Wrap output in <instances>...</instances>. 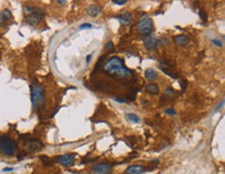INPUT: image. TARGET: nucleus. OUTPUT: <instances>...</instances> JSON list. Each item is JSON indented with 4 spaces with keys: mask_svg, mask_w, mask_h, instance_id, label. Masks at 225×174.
I'll return each instance as SVG.
<instances>
[{
    "mask_svg": "<svg viewBox=\"0 0 225 174\" xmlns=\"http://www.w3.org/2000/svg\"><path fill=\"white\" fill-rule=\"evenodd\" d=\"M104 71L112 77L117 79H127L133 77L134 75L132 71L125 67L122 59L118 57H112L107 60L104 65Z\"/></svg>",
    "mask_w": 225,
    "mask_h": 174,
    "instance_id": "1",
    "label": "nucleus"
},
{
    "mask_svg": "<svg viewBox=\"0 0 225 174\" xmlns=\"http://www.w3.org/2000/svg\"><path fill=\"white\" fill-rule=\"evenodd\" d=\"M25 14H26V22L29 25H38L41 22V20L44 18L45 13L43 9H38V7H32V6H27L24 9Z\"/></svg>",
    "mask_w": 225,
    "mask_h": 174,
    "instance_id": "2",
    "label": "nucleus"
},
{
    "mask_svg": "<svg viewBox=\"0 0 225 174\" xmlns=\"http://www.w3.org/2000/svg\"><path fill=\"white\" fill-rule=\"evenodd\" d=\"M31 101L34 107H40L45 101L44 89L40 83L34 82L31 85Z\"/></svg>",
    "mask_w": 225,
    "mask_h": 174,
    "instance_id": "3",
    "label": "nucleus"
},
{
    "mask_svg": "<svg viewBox=\"0 0 225 174\" xmlns=\"http://www.w3.org/2000/svg\"><path fill=\"white\" fill-rule=\"evenodd\" d=\"M17 151V144L6 136H0V152L6 155H13Z\"/></svg>",
    "mask_w": 225,
    "mask_h": 174,
    "instance_id": "4",
    "label": "nucleus"
},
{
    "mask_svg": "<svg viewBox=\"0 0 225 174\" xmlns=\"http://www.w3.org/2000/svg\"><path fill=\"white\" fill-rule=\"evenodd\" d=\"M137 28H138V31L141 33V34H150L151 31H153V21L150 18V16L148 15H142L141 16V18L139 19V22H138L137 24Z\"/></svg>",
    "mask_w": 225,
    "mask_h": 174,
    "instance_id": "5",
    "label": "nucleus"
},
{
    "mask_svg": "<svg viewBox=\"0 0 225 174\" xmlns=\"http://www.w3.org/2000/svg\"><path fill=\"white\" fill-rule=\"evenodd\" d=\"M75 158H76L75 154H65L57 157L55 161L57 163H59L60 165L64 166V167H71V166L74 165Z\"/></svg>",
    "mask_w": 225,
    "mask_h": 174,
    "instance_id": "6",
    "label": "nucleus"
},
{
    "mask_svg": "<svg viewBox=\"0 0 225 174\" xmlns=\"http://www.w3.org/2000/svg\"><path fill=\"white\" fill-rule=\"evenodd\" d=\"M93 169L98 174H109L112 170V166L109 163H98L93 165Z\"/></svg>",
    "mask_w": 225,
    "mask_h": 174,
    "instance_id": "7",
    "label": "nucleus"
},
{
    "mask_svg": "<svg viewBox=\"0 0 225 174\" xmlns=\"http://www.w3.org/2000/svg\"><path fill=\"white\" fill-rule=\"evenodd\" d=\"M25 147L29 151H38L44 147V145L42 142H40L36 139H30V140L25 142Z\"/></svg>",
    "mask_w": 225,
    "mask_h": 174,
    "instance_id": "8",
    "label": "nucleus"
},
{
    "mask_svg": "<svg viewBox=\"0 0 225 174\" xmlns=\"http://www.w3.org/2000/svg\"><path fill=\"white\" fill-rule=\"evenodd\" d=\"M143 43H144L145 48L147 50H154L157 48V45H158V39H157L155 36L151 35V36H146L143 39Z\"/></svg>",
    "mask_w": 225,
    "mask_h": 174,
    "instance_id": "9",
    "label": "nucleus"
},
{
    "mask_svg": "<svg viewBox=\"0 0 225 174\" xmlns=\"http://www.w3.org/2000/svg\"><path fill=\"white\" fill-rule=\"evenodd\" d=\"M145 171V168L141 165H132L129 166L125 170V174H142Z\"/></svg>",
    "mask_w": 225,
    "mask_h": 174,
    "instance_id": "10",
    "label": "nucleus"
},
{
    "mask_svg": "<svg viewBox=\"0 0 225 174\" xmlns=\"http://www.w3.org/2000/svg\"><path fill=\"white\" fill-rule=\"evenodd\" d=\"M101 12H102L101 7L96 4H91L87 7V14L90 17H98L101 14Z\"/></svg>",
    "mask_w": 225,
    "mask_h": 174,
    "instance_id": "11",
    "label": "nucleus"
},
{
    "mask_svg": "<svg viewBox=\"0 0 225 174\" xmlns=\"http://www.w3.org/2000/svg\"><path fill=\"white\" fill-rule=\"evenodd\" d=\"M117 20L120 22V24L122 25H129L132 22V15L128 14V13H124V14L119 15L117 17Z\"/></svg>",
    "mask_w": 225,
    "mask_h": 174,
    "instance_id": "12",
    "label": "nucleus"
},
{
    "mask_svg": "<svg viewBox=\"0 0 225 174\" xmlns=\"http://www.w3.org/2000/svg\"><path fill=\"white\" fill-rule=\"evenodd\" d=\"M174 42H175V44L180 45V46H186V45L188 44V42H189V38H188L186 35L180 34V35L174 36Z\"/></svg>",
    "mask_w": 225,
    "mask_h": 174,
    "instance_id": "13",
    "label": "nucleus"
},
{
    "mask_svg": "<svg viewBox=\"0 0 225 174\" xmlns=\"http://www.w3.org/2000/svg\"><path fill=\"white\" fill-rule=\"evenodd\" d=\"M145 78L148 81H154L157 78V72L153 68H147L145 71Z\"/></svg>",
    "mask_w": 225,
    "mask_h": 174,
    "instance_id": "14",
    "label": "nucleus"
},
{
    "mask_svg": "<svg viewBox=\"0 0 225 174\" xmlns=\"http://www.w3.org/2000/svg\"><path fill=\"white\" fill-rule=\"evenodd\" d=\"M146 92H148V93H151V94H157L159 92L158 85L155 83H151L150 85H147V87H146Z\"/></svg>",
    "mask_w": 225,
    "mask_h": 174,
    "instance_id": "15",
    "label": "nucleus"
},
{
    "mask_svg": "<svg viewBox=\"0 0 225 174\" xmlns=\"http://www.w3.org/2000/svg\"><path fill=\"white\" fill-rule=\"evenodd\" d=\"M10 12L9 9H4L2 10L1 13H0V21H2V22H5V21H7L10 18Z\"/></svg>",
    "mask_w": 225,
    "mask_h": 174,
    "instance_id": "16",
    "label": "nucleus"
},
{
    "mask_svg": "<svg viewBox=\"0 0 225 174\" xmlns=\"http://www.w3.org/2000/svg\"><path fill=\"white\" fill-rule=\"evenodd\" d=\"M127 118H128V119H129V120L133 121V122H135V123H138V122H139V117H138L137 115L133 114V113H130V114H128V115H127Z\"/></svg>",
    "mask_w": 225,
    "mask_h": 174,
    "instance_id": "17",
    "label": "nucleus"
},
{
    "mask_svg": "<svg viewBox=\"0 0 225 174\" xmlns=\"http://www.w3.org/2000/svg\"><path fill=\"white\" fill-rule=\"evenodd\" d=\"M41 160L43 161V164L46 165V166H52L53 165V163H52V161H50L47 157H41Z\"/></svg>",
    "mask_w": 225,
    "mask_h": 174,
    "instance_id": "18",
    "label": "nucleus"
},
{
    "mask_svg": "<svg viewBox=\"0 0 225 174\" xmlns=\"http://www.w3.org/2000/svg\"><path fill=\"white\" fill-rule=\"evenodd\" d=\"M112 2L115 3V4H117V5H124V4L127 3V1H125V0H113Z\"/></svg>",
    "mask_w": 225,
    "mask_h": 174,
    "instance_id": "19",
    "label": "nucleus"
},
{
    "mask_svg": "<svg viewBox=\"0 0 225 174\" xmlns=\"http://www.w3.org/2000/svg\"><path fill=\"white\" fill-rule=\"evenodd\" d=\"M212 43L213 44H215L216 46H218V47H221L222 46V43L220 41H218V39H216V38H213L212 39Z\"/></svg>",
    "mask_w": 225,
    "mask_h": 174,
    "instance_id": "20",
    "label": "nucleus"
},
{
    "mask_svg": "<svg viewBox=\"0 0 225 174\" xmlns=\"http://www.w3.org/2000/svg\"><path fill=\"white\" fill-rule=\"evenodd\" d=\"M85 28H91V24H89V23H84V24L80 26V29H85Z\"/></svg>",
    "mask_w": 225,
    "mask_h": 174,
    "instance_id": "21",
    "label": "nucleus"
},
{
    "mask_svg": "<svg viewBox=\"0 0 225 174\" xmlns=\"http://www.w3.org/2000/svg\"><path fill=\"white\" fill-rule=\"evenodd\" d=\"M165 112L167 113V114H170V115H175V114H176L173 109H166Z\"/></svg>",
    "mask_w": 225,
    "mask_h": 174,
    "instance_id": "22",
    "label": "nucleus"
},
{
    "mask_svg": "<svg viewBox=\"0 0 225 174\" xmlns=\"http://www.w3.org/2000/svg\"><path fill=\"white\" fill-rule=\"evenodd\" d=\"M200 17H201V19H202L203 21H206V15H205V13L203 12V10H200Z\"/></svg>",
    "mask_w": 225,
    "mask_h": 174,
    "instance_id": "23",
    "label": "nucleus"
},
{
    "mask_svg": "<svg viewBox=\"0 0 225 174\" xmlns=\"http://www.w3.org/2000/svg\"><path fill=\"white\" fill-rule=\"evenodd\" d=\"M112 47H113V43H112V42H108V43H107V45H106V50L111 49Z\"/></svg>",
    "mask_w": 225,
    "mask_h": 174,
    "instance_id": "24",
    "label": "nucleus"
},
{
    "mask_svg": "<svg viewBox=\"0 0 225 174\" xmlns=\"http://www.w3.org/2000/svg\"><path fill=\"white\" fill-rule=\"evenodd\" d=\"M13 170H14V168H12V167H10V168H4V169H3L4 172H10V171H13Z\"/></svg>",
    "mask_w": 225,
    "mask_h": 174,
    "instance_id": "25",
    "label": "nucleus"
},
{
    "mask_svg": "<svg viewBox=\"0 0 225 174\" xmlns=\"http://www.w3.org/2000/svg\"><path fill=\"white\" fill-rule=\"evenodd\" d=\"M116 101H117V102H119V103H125V102L124 99H118V97H117V99H116Z\"/></svg>",
    "mask_w": 225,
    "mask_h": 174,
    "instance_id": "26",
    "label": "nucleus"
},
{
    "mask_svg": "<svg viewBox=\"0 0 225 174\" xmlns=\"http://www.w3.org/2000/svg\"><path fill=\"white\" fill-rule=\"evenodd\" d=\"M90 58H91V55H88L87 57H86V62H88L90 60Z\"/></svg>",
    "mask_w": 225,
    "mask_h": 174,
    "instance_id": "27",
    "label": "nucleus"
},
{
    "mask_svg": "<svg viewBox=\"0 0 225 174\" xmlns=\"http://www.w3.org/2000/svg\"><path fill=\"white\" fill-rule=\"evenodd\" d=\"M57 3H65V1H57Z\"/></svg>",
    "mask_w": 225,
    "mask_h": 174,
    "instance_id": "28",
    "label": "nucleus"
}]
</instances>
